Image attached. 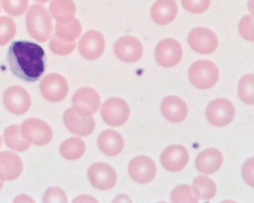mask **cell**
<instances>
[{"label":"cell","mask_w":254,"mask_h":203,"mask_svg":"<svg viewBox=\"0 0 254 203\" xmlns=\"http://www.w3.org/2000/svg\"><path fill=\"white\" fill-rule=\"evenodd\" d=\"M15 23L8 17H0V46L8 44L15 36Z\"/></svg>","instance_id":"obj_29"},{"label":"cell","mask_w":254,"mask_h":203,"mask_svg":"<svg viewBox=\"0 0 254 203\" xmlns=\"http://www.w3.org/2000/svg\"><path fill=\"white\" fill-rule=\"evenodd\" d=\"M161 112L168 121L179 123L187 118L188 108L181 98L170 96L163 99L161 103Z\"/></svg>","instance_id":"obj_17"},{"label":"cell","mask_w":254,"mask_h":203,"mask_svg":"<svg viewBox=\"0 0 254 203\" xmlns=\"http://www.w3.org/2000/svg\"><path fill=\"white\" fill-rule=\"evenodd\" d=\"M102 117L108 125L120 127L123 125L130 116V108L126 101L120 98L108 99L102 105Z\"/></svg>","instance_id":"obj_5"},{"label":"cell","mask_w":254,"mask_h":203,"mask_svg":"<svg viewBox=\"0 0 254 203\" xmlns=\"http://www.w3.org/2000/svg\"><path fill=\"white\" fill-rule=\"evenodd\" d=\"M235 112L234 106L230 101L218 99L208 104L206 109V116L212 125L225 127L233 121Z\"/></svg>","instance_id":"obj_6"},{"label":"cell","mask_w":254,"mask_h":203,"mask_svg":"<svg viewBox=\"0 0 254 203\" xmlns=\"http://www.w3.org/2000/svg\"><path fill=\"white\" fill-rule=\"evenodd\" d=\"M190 155L185 147L182 145H171L161 154L162 165L171 172L182 170L188 162Z\"/></svg>","instance_id":"obj_16"},{"label":"cell","mask_w":254,"mask_h":203,"mask_svg":"<svg viewBox=\"0 0 254 203\" xmlns=\"http://www.w3.org/2000/svg\"><path fill=\"white\" fill-rule=\"evenodd\" d=\"M171 200L173 203H197L199 199L195 197L191 187L181 185L172 191Z\"/></svg>","instance_id":"obj_30"},{"label":"cell","mask_w":254,"mask_h":203,"mask_svg":"<svg viewBox=\"0 0 254 203\" xmlns=\"http://www.w3.org/2000/svg\"><path fill=\"white\" fill-rule=\"evenodd\" d=\"M66 128L77 136H85L91 134L96 127L94 118L90 114L78 108L67 109L64 115Z\"/></svg>","instance_id":"obj_4"},{"label":"cell","mask_w":254,"mask_h":203,"mask_svg":"<svg viewBox=\"0 0 254 203\" xmlns=\"http://www.w3.org/2000/svg\"><path fill=\"white\" fill-rule=\"evenodd\" d=\"M2 145V139H1V137H0V146Z\"/></svg>","instance_id":"obj_41"},{"label":"cell","mask_w":254,"mask_h":203,"mask_svg":"<svg viewBox=\"0 0 254 203\" xmlns=\"http://www.w3.org/2000/svg\"><path fill=\"white\" fill-rule=\"evenodd\" d=\"M76 7L72 0H53L50 5V13L58 22L69 21L74 18Z\"/></svg>","instance_id":"obj_23"},{"label":"cell","mask_w":254,"mask_h":203,"mask_svg":"<svg viewBox=\"0 0 254 203\" xmlns=\"http://www.w3.org/2000/svg\"><path fill=\"white\" fill-rule=\"evenodd\" d=\"M177 14L178 5L175 0H157L151 10V18L161 26L172 23Z\"/></svg>","instance_id":"obj_20"},{"label":"cell","mask_w":254,"mask_h":203,"mask_svg":"<svg viewBox=\"0 0 254 203\" xmlns=\"http://www.w3.org/2000/svg\"><path fill=\"white\" fill-rule=\"evenodd\" d=\"M4 10L10 15H23L28 8L29 0H2Z\"/></svg>","instance_id":"obj_31"},{"label":"cell","mask_w":254,"mask_h":203,"mask_svg":"<svg viewBox=\"0 0 254 203\" xmlns=\"http://www.w3.org/2000/svg\"><path fill=\"white\" fill-rule=\"evenodd\" d=\"M189 78L196 88L208 90L218 82L219 70L210 60H200L191 65L189 70Z\"/></svg>","instance_id":"obj_3"},{"label":"cell","mask_w":254,"mask_h":203,"mask_svg":"<svg viewBox=\"0 0 254 203\" xmlns=\"http://www.w3.org/2000/svg\"><path fill=\"white\" fill-rule=\"evenodd\" d=\"M22 134L28 142L34 145H43L50 143L53 138V130L48 124L37 118H29L22 125Z\"/></svg>","instance_id":"obj_9"},{"label":"cell","mask_w":254,"mask_h":203,"mask_svg":"<svg viewBox=\"0 0 254 203\" xmlns=\"http://www.w3.org/2000/svg\"><path fill=\"white\" fill-rule=\"evenodd\" d=\"M182 56L183 50L181 44L172 38L163 40L156 47V61L163 67L176 66L181 61Z\"/></svg>","instance_id":"obj_8"},{"label":"cell","mask_w":254,"mask_h":203,"mask_svg":"<svg viewBox=\"0 0 254 203\" xmlns=\"http://www.w3.org/2000/svg\"><path fill=\"white\" fill-rule=\"evenodd\" d=\"M222 153L215 148L202 151L196 158V167L200 173L211 174L219 170L223 164Z\"/></svg>","instance_id":"obj_21"},{"label":"cell","mask_w":254,"mask_h":203,"mask_svg":"<svg viewBox=\"0 0 254 203\" xmlns=\"http://www.w3.org/2000/svg\"><path fill=\"white\" fill-rule=\"evenodd\" d=\"M4 139L8 148L18 152L29 149L30 145L23 137L21 130L17 125H11L4 132Z\"/></svg>","instance_id":"obj_25"},{"label":"cell","mask_w":254,"mask_h":203,"mask_svg":"<svg viewBox=\"0 0 254 203\" xmlns=\"http://www.w3.org/2000/svg\"><path fill=\"white\" fill-rule=\"evenodd\" d=\"M85 150V143L82 139L72 137L62 144L60 152L64 158L68 160H75L84 155Z\"/></svg>","instance_id":"obj_27"},{"label":"cell","mask_w":254,"mask_h":203,"mask_svg":"<svg viewBox=\"0 0 254 203\" xmlns=\"http://www.w3.org/2000/svg\"><path fill=\"white\" fill-rule=\"evenodd\" d=\"M74 107L93 115L97 112L101 104L99 93L90 87L79 89L72 98Z\"/></svg>","instance_id":"obj_18"},{"label":"cell","mask_w":254,"mask_h":203,"mask_svg":"<svg viewBox=\"0 0 254 203\" xmlns=\"http://www.w3.org/2000/svg\"><path fill=\"white\" fill-rule=\"evenodd\" d=\"M28 32L39 42H47L53 33V24L47 10L41 5H32L26 15Z\"/></svg>","instance_id":"obj_2"},{"label":"cell","mask_w":254,"mask_h":203,"mask_svg":"<svg viewBox=\"0 0 254 203\" xmlns=\"http://www.w3.org/2000/svg\"><path fill=\"white\" fill-rule=\"evenodd\" d=\"M50 46L53 52L58 55L63 56L70 54L72 51H73L76 47V44H75V41L70 43L64 42L55 35L50 42Z\"/></svg>","instance_id":"obj_32"},{"label":"cell","mask_w":254,"mask_h":203,"mask_svg":"<svg viewBox=\"0 0 254 203\" xmlns=\"http://www.w3.org/2000/svg\"><path fill=\"white\" fill-rule=\"evenodd\" d=\"M43 96L52 102H60L67 96L69 87L66 79L59 74H50L40 85Z\"/></svg>","instance_id":"obj_11"},{"label":"cell","mask_w":254,"mask_h":203,"mask_svg":"<svg viewBox=\"0 0 254 203\" xmlns=\"http://www.w3.org/2000/svg\"><path fill=\"white\" fill-rule=\"evenodd\" d=\"M78 48L84 58L89 60H97L105 51V38L97 31L86 32L80 40Z\"/></svg>","instance_id":"obj_12"},{"label":"cell","mask_w":254,"mask_h":203,"mask_svg":"<svg viewBox=\"0 0 254 203\" xmlns=\"http://www.w3.org/2000/svg\"><path fill=\"white\" fill-rule=\"evenodd\" d=\"M37 2H43V3H46V2H49L50 0H35Z\"/></svg>","instance_id":"obj_39"},{"label":"cell","mask_w":254,"mask_h":203,"mask_svg":"<svg viewBox=\"0 0 254 203\" xmlns=\"http://www.w3.org/2000/svg\"><path fill=\"white\" fill-rule=\"evenodd\" d=\"M15 202H21V203H23V202H32V203H34L33 200L28 197L27 196H20V197L16 199Z\"/></svg>","instance_id":"obj_38"},{"label":"cell","mask_w":254,"mask_h":203,"mask_svg":"<svg viewBox=\"0 0 254 203\" xmlns=\"http://www.w3.org/2000/svg\"><path fill=\"white\" fill-rule=\"evenodd\" d=\"M3 182H2V180H1V179H0V190L2 189V187H3Z\"/></svg>","instance_id":"obj_40"},{"label":"cell","mask_w":254,"mask_h":203,"mask_svg":"<svg viewBox=\"0 0 254 203\" xmlns=\"http://www.w3.org/2000/svg\"><path fill=\"white\" fill-rule=\"evenodd\" d=\"M3 102L8 111L15 115L26 113L31 106V98L23 87H10L4 93Z\"/></svg>","instance_id":"obj_13"},{"label":"cell","mask_w":254,"mask_h":203,"mask_svg":"<svg viewBox=\"0 0 254 203\" xmlns=\"http://www.w3.org/2000/svg\"><path fill=\"white\" fill-rule=\"evenodd\" d=\"M254 158L247 160L242 168V176L247 183L254 186Z\"/></svg>","instance_id":"obj_36"},{"label":"cell","mask_w":254,"mask_h":203,"mask_svg":"<svg viewBox=\"0 0 254 203\" xmlns=\"http://www.w3.org/2000/svg\"><path fill=\"white\" fill-rule=\"evenodd\" d=\"M183 6L193 14L205 12L210 5V0H181Z\"/></svg>","instance_id":"obj_33"},{"label":"cell","mask_w":254,"mask_h":203,"mask_svg":"<svg viewBox=\"0 0 254 203\" xmlns=\"http://www.w3.org/2000/svg\"><path fill=\"white\" fill-rule=\"evenodd\" d=\"M193 193L197 198L209 200L216 194V185L213 180L206 176H197L193 182Z\"/></svg>","instance_id":"obj_26"},{"label":"cell","mask_w":254,"mask_h":203,"mask_svg":"<svg viewBox=\"0 0 254 203\" xmlns=\"http://www.w3.org/2000/svg\"><path fill=\"white\" fill-rule=\"evenodd\" d=\"M142 44L134 37L125 36L120 38L114 45V52L122 61L134 63L142 55Z\"/></svg>","instance_id":"obj_15"},{"label":"cell","mask_w":254,"mask_h":203,"mask_svg":"<svg viewBox=\"0 0 254 203\" xmlns=\"http://www.w3.org/2000/svg\"><path fill=\"white\" fill-rule=\"evenodd\" d=\"M44 203H67L66 194L59 188H50L43 197Z\"/></svg>","instance_id":"obj_35"},{"label":"cell","mask_w":254,"mask_h":203,"mask_svg":"<svg viewBox=\"0 0 254 203\" xmlns=\"http://www.w3.org/2000/svg\"><path fill=\"white\" fill-rule=\"evenodd\" d=\"M253 15L245 16L239 23V32L242 38L247 41H254V23Z\"/></svg>","instance_id":"obj_34"},{"label":"cell","mask_w":254,"mask_h":203,"mask_svg":"<svg viewBox=\"0 0 254 203\" xmlns=\"http://www.w3.org/2000/svg\"><path fill=\"white\" fill-rule=\"evenodd\" d=\"M129 175L130 177L141 184H147L153 180L157 167L155 163L149 157L139 155L130 161L128 166Z\"/></svg>","instance_id":"obj_14"},{"label":"cell","mask_w":254,"mask_h":203,"mask_svg":"<svg viewBox=\"0 0 254 203\" xmlns=\"http://www.w3.org/2000/svg\"><path fill=\"white\" fill-rule=\"evenodd\" d=\"M188 44L196 52L201 54H209L218 48V40L216 35L206 28H195L190 32Z\"/></svg>","instance_id":"obj_7"},{"label":"cell","mask_w":254,"mask_h":203,"mask_svg":"<svg viewBox=\"0 0 254 203\" xmlns=\"http://www.w3.org/2000/svg\"><path fill=\"white\" fill-rule=\"evenodd\" d=\"M8 61L15 76L27 82H35L45 71V51L34 43L15 41L9 47Z\"/></svg>","instance_id":"obj_1"},{"label":"cell","mask_w":254,"mask_h":203,"mask_svg":"<svg viewBox=\"0 0 254 203\" xmlns=\"http://www.w3.org/2000/svg\"><path fill=\"white\" fill-rule=\"evenodd\" d=\"M98 146L105 155L115 156L123 151L124 139L122 135L115 130H105L98 139Z\"/></svg>","instance_id":"obj_22"},{"label":"cell","mask_w":254,"mask_h":203,"mask_svg":"<svg viewBox=\"0 0 254 203\" xmlns=\"http://www.w3.org/2000/svg\"><path fill=\"white\" fill-rule=\"evenodd\" d=\"M0 9H1V7H0Z\"/></svg>","instance_id":"obj_42"},{"label":"cell","mask_w":254,"mask_h":203,"mask_svg":"<svg viewBox=\"0 0 254 203\" xmlns=\"http://www.w3.org/2000/svg\"><path fill=\"white\" fill-rule=\"evenodd\" d=\"M254 75H246L239 83V96L241 100L248 104H254Z\"/></svg>","instance_id":"obj_28"},{"label":"cell","mask_w":254,"mask_h":203,"mask_svg":"<svg viewBox=\"0 0 254 203\" xmlns=\"http://www.w3.org/2000/svg\"><path fill=\"white\" fill-rule=\"evenodd\" d=\"M81 33V25L76 18L67 22H58L56 26V36L64 42H74Z\"/></svg>","instance_id":"obj_24"},{"label":"cell","mask_w":254,"mask_h":203,"mask_svg":"<svg viewBox=\"0 0 254 203\" xmlns=\"http://www.w3.org/2000/svg\"><path fill=\"white\" fill-rule=\"evenodd\" d=\"M74 202H75V203H76V202L83 203V202H97V200L92 198L90 196H80V197H77V198L74 200Z\"/></svg>","instance_id":"obj_37"},{"label":"cell","mask_w":254,"mask_h":203,"mask_svg":"<svg viewBox=\"0 0 254 203\" xmlns=\"http://www.w3.org/2000/svg\"><path fill=\"white\" fill-rule=\"evenodd\" d=\"M23 171L21 158L14 152H0V179L11 181L17 179Z\"/></svg>","instance_id":"obj_19"},{"label":"cell","mask_w":254,"mask_h":203,"mask_svg":"<svg viewBox=\"0 0 254 203\" xmlns=\"http://www.w3.org/2000/svg\"><path fill=\"white\" fill-rule=\"evenodd\" d=\"M88 179L93 186L102 191H108L115 186L117 175L115 170L106 163L98 162L89 168Z\"/></svg>","instance_id":"obj_10"}]
</instances>
